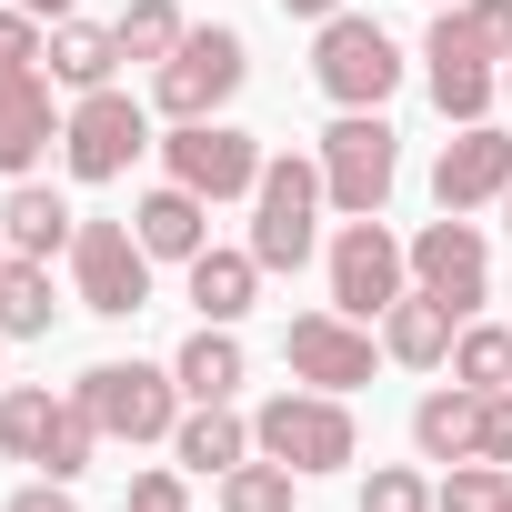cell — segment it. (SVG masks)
Wrapping results in <instances>:
<instances>
[{
	"instance_id": "1",
	"label": "cell",
	"mask_w": 512,
	"mask_h": 512,
	"mask_svg": "<svg viewBox=\"0 0 512 512\" xmlns=\"http://www.w3.org/2000/svg\"><path fill=\"white\" fill-rule=\"evenodd\" d=\"M322 151H272L262 181H251V262L262 272H302L312 262V241H322Z\"/></svg>"
},
{
	"instance_id": "2",
	"label": "cell",
	"mask_w": 512,
	"mask_h": 512,
	"mask_svg": "<svg viewBox=\"0 0 512 512\" xmlns=\"http://www.w3.org/2000/svg\"><path fill=\"white\" fill-rule=\"evenodd\" d=\"M251 442H262L272 462H292L302 482H312V472H342V462L362 452L352 402H342V392H312V382H302V392H272L262 412H251Z\"/></svg>"
},
{
	"instance_id": "3",
	"label": "cell",
	"mask_w": 512,
	"mask_h": 512,
	"mask_svg": "<svg viewBox=\"0 0 512 512\" xmlns=\"http://www.w3.org/2000/svg\"><path fill=\"white\" fill-rule=\"evenodd\" d=\"M251 81V41L231 31V21H201L161 71H151V111L161 121H221V101Z\"/></svg>"
},
{
	"instance_id": "4",
	"label": "cell",
	"mask_w": 512,
	"mask_h": 512,
	"mask_svg": "<svg viewBox=\"0 0 512 512\" xmlns=\"http://www.w3.org/2000/svg\"><path fill=\"white\" fill-rule=\"evenodd\" d=\"M392 181H402V131H392L382 111H342V121L322 131V191H332V211L362 221V211L392 201Z\"/></svg>"
},
{
	"instance_id": "5",
	"label": "cell",
	"mask_w": 512,
	"mask_h": 512,
	"mask_svg": "<svg viewBox=\"0 0 512 512\" xmlns=\"http://www.w3.org/2000/svg\"><path fill=\"white\" fill-rule=\"evenodd\" d=\"M71 392L91 402L101 442H171V422L191 412V402H181V382H171L161 362H91Z\"/></svg>"
},
{
	"instance_id": "6",
	"label": "cell",
	"mask_w": 512,
	"mask_h": 512,
	"mask_svg": "<svg viewBox=\"0 0 512 512\" xmlns=\"http://www.w3.org/2000/svg\"><path fill=\"white\" fill-rule=\"evenodd\" d=\"M312 81H322L342 111H382V101L402 91V51H392V31H382V21L332 11V21H322V41H312Z\"/></svg>"
},
{
	"instance_id": "7",
	"label": "cell",
	"mask_w": 512,
	"mask_h": 512,
	"mask_svg": "<svg viewBox=\"0 0 512 512\" xmlns=\"http://www.w3.org/2000/svg\"><path fill=\"white\" fill-rule=\"evenodd\" d=\"M422 81H432V101H442L452 131H462V121H492V101H502V61H492V41L462 21V0H452V11H432Z\"/></svg>"
},
{
	"instance_id": "8",
	"label": "cell",
	"mask_w": 512,
	"mask_h": 512,
	"mask_svg": "<svg viewBox=\"0 0 512 512\" xmlns=\"http://www.w3.org/2000/svg\"><path fill=\"white\" fill-rule=\"evenodd\" d=\"M71 292H81V312H101V322H131V312L151 302V251H141L131 221H81V231H71Z\"/></svg>"
},
{
	"instance_id": "9",
	"label": "cell",
	"mask_w": 512,
	"mask_h": 512,
	"mask_svg": "<svg viewBox=\"0 0 512 512\" xmlns=\"http://www.w3.org/2000/svg\"><path fill=\"white\" fill-rule=\"evenodd\" d=\"M402 292H412V241H392V231H382V211L342 221V241H332V312L382 322Z\"/></svg>"
},
{
	"instance_id": "10",
	"label": "cell",
	"mask_w": 512,
	"mask_h": 512,
	"mask_svg": "<svg viewBox=\"0 0 512 512\" xmlns=\"http://www.w3.org/2000/svg\"><path fill=\"white\" fill-rule=\"evenodd\" d=\"M141 151H151V111H141L121 81L71 101V121H61V161H71V181H121Z\"/></svg>"
},
{
	"instance_id": "11",
	"label": "cell",
	"mask_w": 512,
	"mask_h": 512,
	"mask_svg": "<svg viewBox=\"0 0 512 512\" xmlns=\"http://www.w3.org/2000/svg\"><path fill=\"white\" fill-rule=\"evenodd\" d=\"M412 292L452 302L462 322L492 302V241L472 231V211H442V221H422V231H412Z\"/></svg>"
},
{
	"instance_id": "12",
	"label": "cell",
	"mask_w": 512,
	"mask_h": 512,
	"mask_svg": "<svg viewBox=\"0 0 512 512\" xmlns=\"http://www.w3.org/2000/svg\"><path fill=\"white\" fill-rule=\"evenodd\" d=\"M161 161H171V181L201 191V201H251V181H262L272 151L251 141V131H231V121H171Z\"/></svg>"
},
{
	"instance_id": "13",
	"label": "cell",
	"mask_w": 512,
	"mask_h": 512,
	"mask_svg": "<svg viewBox=\"0 0 512 512\" xmlns=\"http://www.w3.org/2000/svg\"><path fill=\"white\" fill-rule=\"evenodd\" d=\"M282 362H292V382H312V392H362L372 362H382V342H372V322H352V312H292Z\"/></svg>"
},
{
	"instance_id": "14",
	"label": "cell",
	"mask_w": 512,
	"mask_h": 512,
	"mask_svg": "<svg viewBox=\"0 0 512 512\" xmlns=\"http://www.w3.org/2000/svg\"><path fill=\"white\" fill-rule=\"evenodd\" d=\"M502 191H512V131L462 121V131L442 141V161H432V201H442V211H482V201H502Z\"/></svg>"
},
{
	"instance_id": "15",
	"label": "cell",
	"mask_w": 512,
	"mask_h": 512,
	"mask_svg": "<svg viewBox=\"0 0 512 512\" xmlns=\"http://www.w3.org/2000/svg\"><path fill=\"white\" fill-rule=\"evenodd\" d=\"M61 121H71V111H51V71H21L11 91H0V171L31 181V171H41V151L61 141Z\"/></svg>"
},
{
	"instance_id": "16",
	"label": "cell",
	"mask_w": 512,
	"mask_h": 512,
	"mask_svg": "<svg viewBox=\"0 0 512 512\" xmlns=\"http://www.w3.org/2000/svg\"><path fill=\"white\" fill-rule=\"evenodd\" d=\"M452 332H462V312H452V302L402 292V302L382 312V362H402V372H442V362H452Z\"/></svg>"
},
{
	"instance_id": "17",
	"label": "cell",
	"mask_w": 512,
	"mask_h": 512,
	"mask_svg": "<svg viewBox=\"0 0 512 512\" xmlns=\"http://www.w3.org/2000/svg\"><path fill=\"white\" fill-rule=\"evenodd\" d=\"M131 231H141L151 262H191V251H211V201H201V191H181V181H161V191H141Z\"/></svg>"
},
{
	"instance_id": "18",
	"label": "cell",
	"mask_w": 512,
	"mask_h": 512,
	"mask_svg": "<svg viewBox=\"0 0 512 512\" xmlns=\"http://www.w3.org/2000/svg\"><path fill=\"white\" fill-rule=\"evenodd\" d=\"M251 452H262V442H251V422H241L231 402H191V412L171 422V462H181V472H211V482H221V472L251 462Z\"/></svg>"
},
{
	"instance_id": "19",
	"label": "cell",
	"mask_w": 512,
	"mask_h": 512,
	"mask_svg": "<svg viewBox=\"0 0 512 512\" xmlns=\"http://www.w3.org/2000/svg\"><path fill=\"white\" fill-rule=\"evenodd\" d=\"M71 201L51 191V181H11V201H0V241L21 251V262H51V251H71Z\"/></svg>"
},
{
	"instance_id": "20",
	"label": "cell",
	"mask_w": 512,
	"mask_h": 512,
	"mask_svg": "<svg viewBox=\"0 0 512 512\" xmlns=\"http://www.w3.org/2000/svg\"><path fill=\"white\" fill-rule=\"evenodd\" d=\"M181 272H191V312H201V322H241L251 292H262V262H251V251H221V241L191 251Z\"/></svg>"
},
{
	"instance_id": "21",
	"label": "cell",
	"mask_w": 512,
	"mask_h": 512,
	"mask_svg": "<svg viewBox=\"0 0 512 512\" xmlns=\"http://www.w3.org/2000/svg\"><path fill=\"white\" fill-rule=\"evenodd\" d=\"M171 382H181V402H231V392H241V342H231V322H201V332L171 352Z\"/></svg>"
},
{
	"instance_id": "22",
	"label": "cell",
	"mask_w": 512,
	"mask_h": 512,
	"mask_svg": "<svg viewBox=\"0 0 512 512\" xmlns=\"http://www.w3.org/2000/svg\"><path fill=\"white\" fill-rule=\"evenodd\" d=\"M472 412H482L472 382L422 392V402H412V452H422V462H472Z\"/></svg>"
},
{
	"instance_id": "23",
	"label": "cell",
	"mask_w": 512,
	"mask_h": 512,
	"mask_svg": "<svg viewBox=\"0 0 512 512\" xmlns=\"http://www.w3.org/2000/svg\"><path fill=\"white\" fill-rule=\"evenodd\" d=\"M111 71H121V41L101 21H51V81L61 91H111Z\"/></svg>"
},
{
	"instance_id": "24",
	"label": "cell",
	"mask_w": 512,
	"mask_h": 512,
	"mask_svg": "<svg viewBox=\"0 0 512 512\" xmlns=\"http://www.w3.org/2000/svg\"><path fill=\"white\" fill-rule=\"evenodd\" d=\"M61 322V302H51V262H0V342H41Z\"/></svg>"
},
{
	"instance_id": "25",
	"label": "cell",
	"mask_w": 512,
	"mask_h": 512,
	"mask_svg": "<svg viewBox=\"0 0 512 512\" xmlns=\"http://www.w3.org/2000/svg\"><path fill=\"white\" fill-rule=\"evenodd\" d=\"M111 41H121V61H151V71H161V61L191 41V21L171 11V0H131V11L111 21Z\"/></svg>"
},
{
	"instance_id": "26",
	"label": "cell",
	"mask_w": 512,
	"mask_h": 512,
	"mask_svg": "<svg viewBox=\"0 0 512 512\" xmlns=\"http://www.w3.org/2000/svg\"><path fill=\"white\" fill-rule=\"evenodd\" d=\"M91 452H101V422H91V402H81V392H61V422H51V442H41V462H31V472L81 482V472H91Z\"/></svg>"
},
{
	"instance_id": "27",
	"label": "cell",
	"mask_w": 512,
	"mask_h": 512,
	"mask_svg": "<svg viewBox=\"0 0 512 512\" xmlns=\"http://www.w3.org/2000/svg\"><path fill=\"white\" fill-rule=\"evenodd\" d=\"M51 422H61V402H51L41 382H11V392H0V452H11V462H41Z\"/></svg>"
},
{
	"instance_id": "28",
	"label": "cell",
	"mask_w": 512,
	"mask_h": 512,
	"mask_svg": "<svg viewBox=\"0 0 512 512\" xmlns=\"http://www.w3.org/2000/svg\"><path fill=\"white\" fill-rule=\"evenodd\" d=\"M292 462H272V452H251V462H231L221 472V512H292Z\"/></svg>"
},
{
	"instance_id": "29",
	"label": "cell",
	"mask_w": 512,
	"mask_h": 512,
	"mask_svg": "<svg viewBox=\"0 0 512 512\" xmlns=\"http://www.w3.org/2000/svg\"><path fill=\"white\" fill-rule=\"evenodd\" d=\"M452 382H472V392H512V332L462 322V332H452Z\"/></svg>"
},
{
	"instance_id": "30",
	"label": "cell",
	"mask_w": 512,
	"mask_h": 512,
	"mask_svg": "<svg viewBox=\"0 0 512 512\" xmlns=\"http://www.w3.org/2000/svg\"><path fill=\"white\" fill-rule=\"evenodd\" d=\"M502 502H512V472L502 462H452L432 482V512H502Z\"/></svg>"
},
{
	"instance_id": "31",
	"label": "cell",
	"mask_w": 512,
	"mask_h": 512,
	"mask_svg": "<svg viewBox=\"0 0 512 512\" xmlns=\"http://www.w3.org/2000/svg\"><path fill=\"white\" fill-rule=\"evenodd\" d=\"M362 512H432V482H422L412 462H382V472L362 482Z\"/></svg>"
},
{
	"instance_id": "32",
	"label": "cell",
	"mask_w": 512,
	"mask_h": 512,
	"mask_svg": "<svg viewBox=\"0 0 512 512\" xmlns=\"http://www.w3.org/2000/svg\"><path fill=\"white\" fill-rule=\"evenodd\" d=\"M41 61H51V21H31V11L0 0V71H41Z\"/></svg>"
},
{
	"instance_id": "33",
	"label": "cell",
	"mask_w": 512,
	"mask_h": 512,
	"mask_svg": "<svg viewBox=\"0 0 512 512\" xmlns=\"http://www.w3.org/2000/svg\"><path fill=\"white\" fill-rule=\"evenodd\" d=\"M472 462H512V392H482V412H472Z\"/></svg>"
},
{
	"instance_id": "34",
	"label": "cell",
	"mask_w": 512,
	"mask_h": 512,
	"mask_svg": "<svg viewBox=\"0 0 512 512\" xmlns=\"http://www.w3.org/2000/svg\"><path fill=\"white\" fill-rule=\"evenodd\" d=\"M121 512H191V482H181V472H131Z\"/></svg>"
},
{
	"instance_id": "35",
	"label": "cell",
	"mask_w": 512,
	"mask_h": 512,
	"mask_svg": "<svg viewBox=\"0 0 512 512\" xmlns=\"http://www.w3.org/2000/svg\"><path fill=\"white\" fill-rule=\"evenodd\" d=\"M462 21L492 41V61H512V0H462Z\"/></svg>"
},
{
	"instance_id": "36",
	"label": "cell",
	"mask_w": 512,
	"mask_h": 512,
	"mask_svg": "<svg viewBox=\"0 0 512 512\" xmlns=\"http://www.w3.org/2000/svg\"><path fill=\"white\" fill-rule=\"evenodd\" d=\"M11 512H81V502H71V482H51V472H41L31 492H11Z\"/></svg>"
},
{
	"instance_id": "37",
	"label": "cell",
	"mask_w": 512,
	"mask_h": 512,
	"mask_svg": "<svg viewBox=\"0 0 512 512\" xmlns=\"http://www.w3.org/2000/svg\"><path fill=\"white\" fill-rule=\"evenodd\" d=\"M11 11H31V21H71V0H11Z\"/></svg>"
},
{
	"instance_id": "38",
	"label": "cell",
	"mask_w": 512,
	"mask_h": 512,
	"mask_svg": "<svg viewBox=\"0 0 512 512\" xmlns=\"http://www.w3.org/2000/svg\"><path fill=\"white\" fill-rule=\"evenodd\" d=\"M282 11H292V21H332V11H342V0H282Z\"/></svg>"
},
{
	"instance_id": "39",
	"label": "cell",
	"mask_w": 512,
	"mask_h": 512,
	"mask_svg": "<svg viewBox=\"0 0 512 512\" xmlns=\"http://www.w3.org/2000/svg\"><path fill=\"white\" fill-rule=\"evenodd\" d=\"M502 101H512V61H502Z\"/></svg>"
},
{
	"instance_id": "40",
	"label": "cell",
	"mask_w": 512,
	"mask_h": 512,
	"mask_svg": "<svg viewBox=\"0 0 512 512\" xmlns=\"http://www.w3.org/2000/svg\"><path fill=\"white\" fill-rule=\"evenodd\" d=\"M11 81H21V71H0V91H11Z\"/></svg>"
},
{
	"instance_id": "41",
	"label": "cell",
	"mask_w": 512,
	"mask_h": 512,
	"mask_svg": "<svg viewBox=\"0 0 512 512\" xmlns=\"http://www.w3.org/2000/svg\"><path fill=\"white\" fill-rule=\"evenodd\" d=\"M502 221H512V191H502Z\"/></svg>"
},
{
	"instance_id": "42",
	"label": "cell",
	"mask_w": 512,
	"mask_h": 512,
	"mask_svg": "<svg viewBox=\"0 0 512 512\" xmlns=\"http://www.w3.org/2000/svg\"><path fill=\"white\" fill-rule=\"evenodd\" d=\"M432 11H452V0H432Z\"/></svg>"
},
{
	"instance_id": "43",
	"label": "cell",
	"mask_w": 512,
	"mask_h": 512,
	"mask_svg": "<svg viewBox=\"0 0 512 512\" xmlns=\"http://www.w3.org/2000/svg\"><path fill=\"white\" fill-rule=\"evenodd\" d=\"M502 512H512V502H502Z\"/></svg>"
}]
</instances>
